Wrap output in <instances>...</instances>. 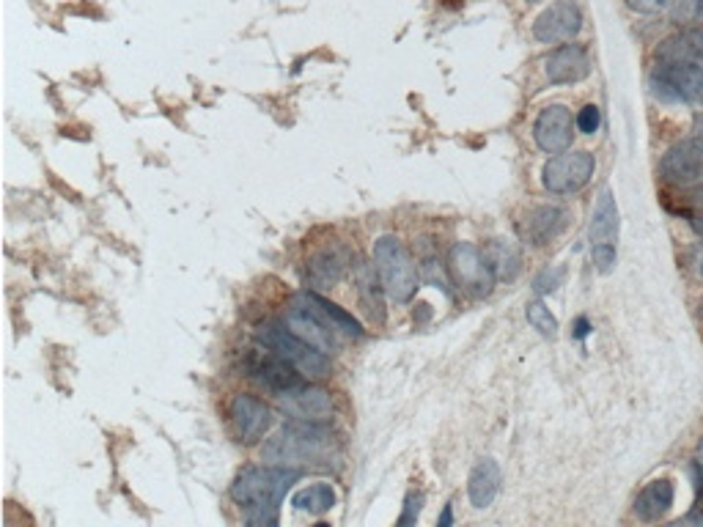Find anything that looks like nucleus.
Masks as SVG:
<instances>
[{
    "mask_svg": "<svg viewBox=\"0 0 703 527\" xmlns=\"http://www.w3.org/2000/svg\"><path fill=\"white\" fill-rule=\"evenodd\" d=\"M336 456V439L325 426H316L314 420L291 424L278 437L269 439L261 448V459L275 467H327Z\"/></svg>",
    "mask_w": 703,
    "mask_h": 527,
    "instance_id": "f257e3e1",
    "label": "nucleus"
},
{
    "mask_svg": "<svg viewBox=\"0 0 703 527\" xmlns=\"http://www.w3.org/2000/svg\"><path fill=\"white\" fill-rule=\"evenodd\" d=\"M297 478L300 470L289 467H250L231 484V500L248 508V514H278V506Z\"/></svg>",
    "mask_w": 703,
    "mask_h": 527,
    "instance_id": "f03ea898",
    "label": "nucleus"
},
{
    "mask_svg": "<svg viewBox=\"0 0 703 527\" xmlns=\"http://www.w3.org/2000/svg\"><path fill=\"white\" fill-rule=\"evenodd\" d=\"M256 341L261 344L264 349L275 351L284 360L295 362L306 379H325L330 377V360L321 349L310 347V344L297 338L295 332L289 330V325H280V321H264V325L256 327Z\"/></svg>",
    "mask_w": 703,
    "mask_h": 527,
    "instance_id": "7ed1b4c3",
    "label": "nucleus"
},
{
    "mask_svg": "<svg viewBox=\"0 0 703 527\" xmlns=\"http://www.w3.org/2000/svg\"><path fill=\"white\" fill-rule=\"evenodd\" d=\"M374 269L379 275L385 295L394 302H409L418 291V269L402 239L383 237L374 245Z\"/></svg>",
    "mask_w": 703,
    "mask_h": 527,
    "instance_id": "20e7f679",
    "label": "nucleus"
},
{
    "mask_svg": "<svg viewBox=\"0 0 703 527\" xmlns=\"http://www.w3.org/2000/svg\"><path fill=\"white\" fill-rule=\"evenodd\" d=\"M448 275L450 284L471 297H486L495 286V272L486 261L484 250L471 242H456L448 253Z\"/></svg>",
    "mask_w": 703,
    "mask_h": 527,
    "instance_id": "39448f33",
    "label": "nucleus"
},
{
    "mask_svg": "<svg viewBox=\"0 0 703 527\" xmlns=\"http://www.w3.org/2000/svg\"><path fill=\"white\" fill-rule=\"evenodd\" d=\"M652 86L667 102H699L703 99V67L693 61H660L652 72Z\"/></svg>",
    "mask_w": 703,
    "mask_h": 527,
    "instance_id": "423d86ee",
    "label": "nucleus"
},
{
    "mask_svg": "<svg viewBox=\"0 0 703 527\" xmlns=\"http://www.w3.org/2000/svg\"><path fill=\"white\" fill-rule=\"evenodd\" d=\"M660 176L676 187L703 185V132L671 146L660 160Z\"/></svg>",
    "mask_w": 703,
    "mask_h": 527,
    "instance_id": "0eeeda50",
    "label": "nucleus"
},
{
    "mask_svg": "<svg viewBox=\"0 0 703 527\" xmlns=\"http://www.w3.org/2000/svg\"><path fill=\"white\" fill-rule=\"evenodd\" d=\"M594 155L591 151H572V155H558L544 166L542 181L549 192L555 196H566V192L583 190L594 176Z\"/></svg>",
    "mask_w": 703,
    "mask_h": 527,
    "instance_id": "6e6552de",
    "label": "nucleus"
},
{
    "mask_svg": "<svg viewBox=\"0 0 703 527\" xmlns=\"http://www.w3.org/2000/svg\"><path fill=\"white\" fill-rule=\"evenodd\" d=\"M248 374L256 379V382L264 385L267 390L278 394L280 398L295 396L297 390L306 388V374L295 366V362L284 360L275 351L269 355H256L254 360L248 362Z\"/></svg>",
    "mask_w": 703,
    "mask_h": 527,
    "instance_id": "1a4fd4ad",
    "label": "nucleus"
},
{
    "mask_svg": "<svg viewBox=\"0 0 703 527\" xmlns=\"http://www.w3.org/2000/svg\"><path fill=\"white\" fill-rule=\"evenodd\" d=\"M352 269V250L344 242H330L316 250L306 264V280L314 291H330Z\"/></svg>",
    "mask_w": 703,
    "mask_h": 527,
    "instance_id": "9d476101",
    "label": "nucleus"
},
{
    "mask_svg": "<svg viewBox=\"0 0 703 527\" xmlns=\"http://www.w3.org/2000/svg\"><path fill=\"white\" fill-rule=\"evenodd\" d=\"M583 28V11H580L577 0H558L542 11V17L533 26V37L544 44H561L572 42Z\"/></svg>",
    "mask_w": 703,
    "mask_h": 527,
    "instance_id": "9b49d317",
    "label": "nucleus"
},
{
    "mask_svg": "<svg viewBox=\"0 0 703 527\" xmlns=\"http://www.w3.org/2000/svg\"><path fill=\"white\" fill-rule=\"evenodd\" d=\"M228 418H231L234 435L245 445L259 443L267 435L269 424H273V412H269L267 404L250 394L234 396L231 407H228Z\"/></svg>",
    "mask_w": 703,
    "mask_h": 527,
    "instance_id": "f8f14e48",
    "label": "nucleus"
},
{
    "mask_svg": "<svg viewBox=\"0 0 703 527\" xmlns=\"http://www.w3.org/2000/svg\"><path fill=\"white\" fill-rule=\"evenodd\" d=\"M533 138L536 146L547 155H564L572 146V113L564 105H549L538 113L533 125Z\"/></svg>",
    "mask_w": 703,
    "mask_h": 527,
    "instance_id": "ddd939ff",
    "label": "nucleus"
},
{
    "mask_svg": "<svg viewBox=\"0 0 703 527\" xmlns=\"http://www.w3.org/2000/svg\"><path fill=\"white\" fill-rule=\"evenodd\" d=\"M544 72H547L549 83L555 86L580 83V80L588 78L591 58L588 52H585V47L564 44L544 61Z\"/></svg>",
    "mask_w": 703,
    "mask_h": 527,
    "instance_id": "4468645a",
    "label": "nucleus"
},
{
    "mask_svg": "<svg viewBox=\"0 0 703 527\" xmlns=\"http://www.w3.org/2000/svg\"><path fill=\"white\" fill-rule=\"evenodd\" d=\"M570 226V212L561 207H536L531 215L525 218V237L531 245H549L555 237L566 231Z\"/></svg>",
    "mask_w": 703,
    "mask_h": 527,
    "instance_id": "2eb2a0df",
    "label": "nucleus"
},
{
    "mask_svg": "<svg viewBox=\"0 0 703 527\" xmlns=\"http://www.w3.org/2000/svg\"><path fill=\"white\" fill-rule=\"evenodd\" d=\"M467 491H471V503L476 508H489L495 503V497L501 495V467L497 461L482 459L471 473V484H467Z\"/></svg>",
    "mask_w": 703,
    "mask_h": 527,
    "instance_id": "dca6fc26",
    "label": "nucleus"
},
{
    "mask_svg": "<svg viewBox=\"0 0 703 527\" xmlns=\"http://www.w3.org/2000/svg\"><path fill=\"white\" fill-rule=\"evenodd\" d=\"M673 497H676V491H673L671 481H665V478L652 481L635 500L637 519H643V523H657L660 517H665V514L671 511Z\"/></svg>",
    "mask_w": 703,
    "mask_h": 527,
    "instance_id": "f3484780",
    "label": "nucleus"
},
{
    "mask_svg": "<svg viewBox=\"0 0 703 527\" xmlns=\"http://www.w3.org/2000/svg\"><path fill=\"white\" fill-rule=\"evenodd\" d=\"M588 237L591 248H594V245H615V239H618V207H615V198L611 190H602L600 201H596Z\"/></svg>",
    "mask_w": 703,
    "mask_h": 527,
    "instance_id": "a211bd4d",
    "label": "nucleus"
},
{
    "mask_svg": "<svg viewBox=\"0 0 703 527\" xmlns=\"http://www.w3.org/2000/svg\"><path fill=\"white\" fill-rule=\"evenodd\" d=\"M703 58V26L687 28L679 37H671L660 44L657 61H693L699 63Z\"/></svg>",
    "mask_w": 703,
    "mask_h": 527,
    "instance_id": "6ab92c4d",
    "label": "nucleus"
},
{
    "mask_svg": "<svg viewBox=\"0 0 703 527\" xmlns=\"http://www.w3.org/2000/svg\"><path fill=\"white\" fill-rule=\"evenodd\" d=\"M486 261H489L492 272H495L497 280H514L519 275V267H523V256H519V248L512 242V239H492L484 248Z\"/></svg>",
    "mask_w": 703,
    "mask_h": 527,
    "instance_id": "aec40b11",
    "label": "nucleus"
},
{
    "mask_svg": "<svg viewBox=\"0 0 703 527\" xmlns=\"http://www.w3.org/2000/svg\"><path fill=\"white\" fill-rule=\"evenodd\" d=\"M286 325H289V330L295 332L297 338H303V341L310 344V347L321 349V351H330L333 349V332L327 330L321 321H316L314 316L306 314L303 308H291L289 314H286Z\"/></svg>",
    "mask_w": 703,
    "mask_h": 527,
    "instance_id": "412c9836",
    "label": "nucleus"
},
{
    "mask_svg": "<svg viewBox=\"0 0 703 527\" xmlns=\"http://www.w3.org/2000/svg\"><path fill=\"white\" fill-rule=\"evenodd\" d=\"M357 291H360V306L366 308L368 319L374 325H383L385 321V302H383V284H379L377 269L372 267H360V275H357Z\"/></svg>",
    "mask_w": 703,
    "mask_h": 527,
    "instance_id": "4be33fe9",
    "label": "nucleus"
},
{
    "mask_svg": "<svg viewBox=\"0 0 703 527\" xmlns=\"http://www.w3.org/2000/svg\"><path fill=\"white\" fill-rule=\"evenodd\" d=\"M286 401H289V409L291 412L297 415V418L300 420H319V418H325L327 412H330V396L325 394V390H319V388H303V390H297L295 396H289L286 398Z\"/></svg>",
    "mask_w": 703,
    "mask_h": 527,
    "instance_id": "5701e85b",
    "label": "nucleus"
},
{
    "mask_svg": "<svg viewBox=\"0 0 703 527\" xmlns=\"http://www.w3.org/2000/svg\"><path fill=\"white\" fill-rule=\"evenodd\" d=\"M291 506L297 511H308V514H325L336 506V491H333L330 484H310L306 489H300L291 500Z\"/></svg>",
    "mask_w": 703,
    "mask_h": 527,
    "instance_id": "b1692460",
    "label": "nucleus"
},
{
    "mask_svg": "<svg viewBox=\"0 0 703 527\" xmlns=\"http://www.w3.org/2000/svg\"><path fill=\"white\" fill-rule=\"evenodd\" d=\"M527 321H531L533 327H536L538 332H542V336H547V338H555V332H558V319H555L553 314H549V308L544 306L542 300H536V302H527Z\"/></svg>",
    "mask_w": 703,
    "mask_h": 527,
    "instance_id": "393cba45",
    "label": "nucleus"
},
{
    "mask_svg": "<svg viewBox=\"0 0 703 527\" xmlns=\"http://www.w3.org/2000/svg\"><path fill=\"white\" fill-rule=\"evenodd\" d=\"M600 125H602L600 108H596V105H585V108L580 110V116H577L580 132H583V135H594L596 130H600Z\"/></svg>",
    "mask_w": 703,
    "mask_h": 527,
    "instance_id": "a878e982",
    "label": "nucleus"
},
{
    "mask_svg": "<svg viewBox=\"0 0 703 527\" xmlns=\"http://www.w3.org/2000/svg\"><path fill=\"white\" fill-rule=\"evenodd\" d=\"M561 280H564V269H544V272L533 280V289H536L538 295H547V291L558 289Z\"/></svg>",
    "mask_w": 703,
    "mask_h": 527,
    "instance_id": "bb28decb",
    "label": "nucleus"
},
{
    "mask_svg": "<svg viewBox=\"0 0 703 527\" xmlns=\"http://www.w3.org/2000/svg\"><path fill=\"white\" fill-rule=\"evenodd\" d=\"M420 508H424V495H420V491H409L407 500H404V514H402V519H398V525L418 523Z\"/></svg>",
    "mask_w": 703,
    "mask_h": 527,
    "instance_id": "cd10ccee",
    "label": "nucleus"
},
{
    "mask_svg": "<svg viewBox=\"0 0 703 527\" xmlns=\"http://www.w3.org/2000/svg\"><path fill=\"white\" fill-rule=\"evenodd\" d=\"M591 256H594V264L600 272H611L615 267V245H594Z\"/></svg>",
    "mask_w": 703,
    "mask_h": 527,
    "instance_id": "c85d7f7f",
    "label": "nucleus"
},
{
    "mask_svg": "<svg viewBox=\"0 0 703 527\" xmlns=\"http://www.w3.org/2000/svg\"><path fill=\"white\" fill-rule=\"evenodd\" d=\"M676 0H626L632 11H641V14H657V11L671 9Z\"/></svg>",
    "mask_w": 703,
    "mask_h": 527,
    "instance_id": "c756f323",
    "label": "nucleus"
},
{
    "mask_svg": "<svg viewBox=\"0 0 703 527\" xmlns=\"http://www.w3.org/2000/svg\"><path fill=\"white\" fill-rule=\"evenodd\" d=\"M693 476H695V489H699V508H703V465L693 467Z\"/></svg>",
    "mask_w": 703,
    "mask_h": 527,
    "instance_id": "7c9ffc66",
    "label": "nucleus"
},
{
    "mask_svg": "<svg viewBox=\"0 0 703 527\" xmlns=\"http://www.w3.org/2000/svg\"><path fill=\"white\" fill-rule=\"evenodd\" d=\"M450 523H454V506H445L439 514V527H448Z\"/></svg>",
    "mask_w": 703,
    "mask_h": 527,
    "instance_id": "2f4dec72",
    "label": "nucleus"
},
{
    "mask_svg": "<svg viewBox=\"0 0 703 527\" xmlns=\"http://www.w3.org/2000/svg\"><path fill=\"white\" fill-rule=\"evenodd\" d=\"M591 332V325L585 319H577V325H574V336L577 338H585Z\"/></svg>",
    "mask_w": 703,
    "mask_h": 527,
    "instance_id": "473e14b6",
    "label": "nucleus"
},
{
    "mask_svg": "<svg viewBox=\"0 0 703 527\" xmlns=\"http://www.w3.org/2000/svg\"><path fill=\"white\" fill-rule=\"evenodd\" d=\"M684 523H687V525H703V508H695V511L690 514V517H684Z\"/></svg>",
    "mask_w": 703,
    "mask_h": 527,
    "instance_id": "72a5a7b5",
    "label": "nucleus"
},
{
    "mask_svg": "<svg viewBox=\"0 0 703 527\" xmlns=\"http://www.w3.org/2000/svg\"><path fill=\"white\" fill-rule=\"evenodd\" d=\"M693 228H695V231H699V233H701V237H703V215H701V218H699V220H693Z\"/></svg>",
    "mask_w": 703,
    "mask_h": 527,
    "instance_id": "f704fd0d",
    "label": "nucleus"
},
{
    "mask_svg": "<svg viewBox=\"0 0 703 527\" xmlns=\"http://www.w3.org/2000/svg\"><path fill=\"white\" fill-rule=\"evenodd\" d=\"M699 465H703V443L699 445Z\"/></svg>",
    "mask_w": 703,
    "mask_h": 527,
    "instance_id": "c9c22d12",
    "label": "nucleus"
},
{
    "mask_svg": "<svg viewBox=\"0 0 703 527\" xmlns=\"http://www.w3.org/2000/svg\"><path fill=\"white\" fill-rule=\"evenodd\" d=\"M527 3H538V0H527Z\"/></svg>",
    "mask_w": 703,
    "mask_h": 527,
    "instance_id": "e433bc0d",
    "label": "nucleus"
},
{
    "mask_svg": "<svg viewBox=\"0 0 703 527\" xmlns=\"http://www.w3.org/2000/svg\"><path fill=\"white\" fill-rule=\"evenodd\" d=\"M701 275H703V261H701Z\"/></svg>",
    "mask_w": 703,
    "mask_h": 527,
    "instance_id": "4c0bfd02",
    "label": "nucleus"
},
{
    "mask_svg": "<svg viewBox=\"0 0 703 527\" xmlns=\"http://www.w3.org/2000/svg\"><path fill=\"white\" fill-rule=\"evenodd\" d=\"M701 316H703V306H701Z\"/></svg>",
    "mask_w": 703,
    "mask_h": 527,
    "instance_id": "58836bf2",
    "label": "nucleus"
}]
</instances>
